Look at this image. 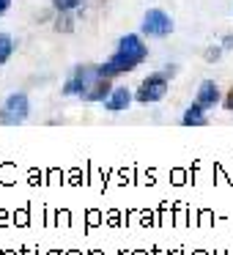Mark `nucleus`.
I'll return each mask as SVG.
<instances>
[{"label": "nucleus", "mask_w": 233, "mask_h": 255, "mask_svg": "<svg viewBox=\"0 0 233 255\" xmlns=\"http://www.w3.org/2000/svg\"><path fill=\"white\" fill-rule=\"evenodd\" d=\"M145 55H148V50H145V44L140 41V36L129 33V36H123V39L118 41V50L113 52L110 61L99 66V74L113 80V77H118V74H123V72L137 69L140 63L145 61Z\"/></svg>", "instance_id": "nucleus-1"}, {"label": "nucleus", "mask_w": 233, "mask_h": 255, "mask_svg": "<svg viewBox=\"0 0 233 255\" xmlns=\"http://www.w3.org/2000/svg\"><path fill=\"white\" fill-rule=\"evenodd\" d=\"M30 113V102L25 94H11L6 102H3V107H0V121L8 124V127H17V124H22L25 118H28Z\"/></svg>", "instance_id": "nucleus-2"}, {"label": "nucleus", "mask_w": 233, "mask_h": 255, "mask_svg": "<svg viewBox=\"0 0 233 255\" xmlns=\"http://www.w3.org/2000/svg\"><path fill=\"white\" fill-rule=\"evenodd\" d=\"M96 77H102L99 66H77L74 69V77L63 85V94L66 96H85V91L96 83Z\"/></svg>", "instance_id": "nucleus-3"}, {"label": "nucleus", "mask_w": 233, "mask_h": 255, "mask_svg": "<svg viewBox=\"0 0 233 255\" xmlns=\"http://www.w3.org/2000/svg\"><path fill=\"white\" fill-rule=\"evenodd\" d=\"M165 94H167V77L165 74H151V77H145L143 83H140L134 99L143 102V105H148V102L165 99Z\"/></svg>", "instance_id": "nucleus-4"}, {"label": "nucleus", "mask_w": 233, "mask_h": 255, "mask_svg": "<svg viewBox=\"0 0 233 255\" xmlns=\"http://www.w3.org/2000/svg\"><path fill=\"white\" fill-rule=\"evenodd\" d=\"M173 30V19L167 17L162 8H151L143 17V33L148 36H167Z\"/></svg>", "instance_id": "nucleus-5"}, {"label": "nucleus", "mask_w": 233, "mask_h": 255, "mask_svg": "<svg viewBox=\"0 0 233 255\" xmlns=\"http://www.w3.org/2000/svg\"><path fill=\"white\" fill-rule=\"evenodd\" d=\"M217 99H220V88H217L211 80H206V83H200V88H198V96H195V102H198L203 110H209V107H214L217 105Z\"/></svg>", "instance_id": "nucleus-6"}, {"label": "nucleus", "mask_w": 233, "mask_h": 255, "mask_svg": "<svg viewBox=\"0 0 233 255\" xmlns=\"http://www.w3.org/2000/svg\"><path fill=\"white\" fill-rule=\"evenodd\" d=\"M113 94V85H110V77H96V83L85 91L83 99L85 102H105L107 96Z\"/></svg>", "instance_id": "nucleus-7"}, {"label": "nucleus", "mask_w": 233, "mask_h": 255, "mask_svg": "<svg viewBox=\"0 0 233 255\" xmlns=\"http://www.w3.org/2000/svg\"><path fill=\"white\" fill-rule=\"evenodd\" d=\"M129 102H132V94H129L126 88H113V94L105 99V107L110 113H118V110H123V107H129Z\"/></svg>", "instance_id": "nucleus-8"}, {"label": "nucleus", "mask_w": 233, "mask_h": 255, "mask_svg": "<svg viewBox=\"0 0 233 255\" xmlns=\"http://www.w3.org/2000/svg\"><path fill=\"white\" fill-rule=\"evenodd\" d=\"M181 121H184V127H203L206 124V110L195 102L192 107H187V113H184Z\"/></svg>", "instance_id": "nucleus-9"}, {"label": "nucleus", "mask_w": 233, "mask_h": 255, "mask_svg": "<svg viewBox=\"0 0 233 255\" xmlns=\"http://www.w3.org/2000/svg\"><path fill=\"white\" fill-rule=\"evenodd\" d=\"M11 50H14V41L8 33H0V66L11 58Z\"/></svg>", "instance_id": "nucleus-10"}, {"label": "nucleus", "mask_w": 233, "mask_h": 255, "mask_svg": "<svg viewBox=\"0 0 233 255\" xmlns=\"http://www.w3.org/2000/svg\"><path fill=\"white\" fill-rule=\"evenodd\" d=\"M83 0H52V6L58 8V11H72V8H77Z\"/></svg>", "instance_id": "nucleus-11"}, {"label": "nucleus", "mask_w": 233, "mask_h": 255, "mask_svg": "<svg viewBox=\"0 0 233 255\" xmlns=\"http://www.w3.org/2000/svg\"><path fill=\"white\" fill-rule=\"evenodd\" d=\"M55 28L63 30V33H69V30H72V19H69V17H61V19L55 22Z\"/></svg>", "instance_id": "nucleus-12"}, {"label": "nucleus", "mask_w": 233, "mask_h": 255, "mask_svg": "<svg viewBox=\"0 0 233 255\" xmlns=\"http://www.w3.org/2000/svg\"><path fill=\"white\" fill-rule=\"evenodd\" d=\"M217 58H220V50H206V61H217Z\"/></svg>", "instance_id": "nucleus-13"}, {"label": "nucleus", "mask_w": 233, "mask_h": 255, "mask_svg": "<svg viewBox=\"0 0 233 255\" xmlns=\"http://www.w3.org/2000/svg\"><path fill=\"white\" fill-rule=\"evenodd\" d=\"M225 110H233V88H231V94L225 96Z\"/></svg>", "instance_id": "nucleus-14"}, {"label": "nucleus", "mask_w": 233, "mask_h": 255, "mask_svg": "<svg viewBox=\"0 0 233 255\" xmlns=\"http://www.w3.org/2000/svg\"><path fill=\"white\" fill-rule=\"evenodd\" d=\"M8 6H11V0H0V14L6 11V8H8Z\"/></svg>", "instance_id": "nucleus-15"}, {"label": "nucleus", "mask_w": 233, "mask_h": 255, "mask_svg": "<svg viewBox=\"0 0 233 255\" xmlns=\"http://www.w3.org/2000/svg\"><path fill=\"white\" fill-rule=\"evenodd\" d=\"M222 47H225V50H231V47H233V36H228V39L222 41Z\"/></svg>", "instance_id": "nucleus-16"}]
</instances>
